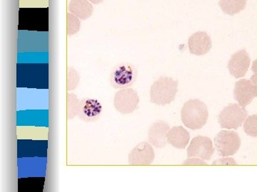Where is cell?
Instances as JSON below:
<instances>
[{"instance_id": "1", "label": "cell", "mask_w": 257, "mask_h": 192, "mask_svg": "<svg viewBox=\"0 0 257 192\" xmlns=\"http://www.w3.org/2000/svg\"><path fill=\"white\" fill-rule=\"evenodd\" d=\"M182 122L189 129L199 130L204 127L209 118L207 106L198 99H191L184 104L181 111Z\"/></svg>"}, {"instance_id": "2", "label": "cell", "mask_w": 257, "mask_h": 192, "mask_svg": "<svg viewBox=\"0 0 257 192\" xmlns=\"http://www.w3.org/2000/svg\"><path fill=\"white\" fill-rule=\"evenodd\" d=\"M178 90V82L170 77L161 76L150 88V100L158 106L169 105L175 100Z\"/></svg>"}, {"instance_id": "3", "label": "cell", "mask_w": 257, "mask_h": 192, "mask_svg": "<svg viewBox=\"0 0 257 192\" xmlns=\"http://www.w3.org/2000/svg\"><path fill=\"white\" fill-rule=\"evenodd\" d=\"M247 116V111L239 104H230L221 111L218 120L221 128L236 130L242 126Z\"/></svg>"}, {"instance_id": "4", "label": "cell", "mask_w": 257, "mask_h": 192, "mask_svg": "<svg viewBox=\"0 0 257 192\" xmlns=\"http://www.w3.org/2000/svg\"><path fill=\"white\" fill-rule=\"evenodd\" d=\"M214 144L219 156L226 158L237 152L241 146V139L235 131L223 130L216 134Z\"/></svg>"}, {"instance_id": "5", "label": "cell", "mask_w": 257, "mask_h": 192, "mask_svg": "<svg viewBox=\"0 0 257 192\" xmlns=\"http://www.w3.org/2000/svg\"><path fill=\"white\" fill-rule=\"evenodd\" d=\"M140 97L138 92L133 88L120 89L114 98L115 109L121 114H130L138 108Z\"/></svg>"}, {"instance_id": "6", "label": "cell", "mask_w": 257, "mask_h": 192, "mask_svg": "<svg viewBox=\"0 0 257 192\" xmlns=\"http://www.w3.org/2000/svg\"><path fill=\"white\" fill-rule=\"evenodd\" d=\"M214 152L212 141L205 136L193 138L187 151L188 158H196L204 160H210Z\"/></svg>"}, {"instance_id": "7", "label": "cell", "mask_w": 257, "mask_h": 192, "mask_svg": "<svg viewBox=\"0 0 257 192\" xmlns=\"http://www.w3.org/2000/svg\"><path fill=\"white\" fill-rule=\"evenodd\" d=\"M155 158V150L151 144L143 142L138 144L130 152L128 156V162L130 165L147 166L152 164Z\"/></svg>"}, {"instance_id": "8", "label": "cell", "mask_w": 257, "mask_h": 192, "mask_svg": "<svg viewBox=\"0 0 257 192\" xmlns=\"http://www.w3.org/2000/svg\"><path fill=\"white\" fill-rule=\"evenodd\" d=\"M257 96L256 84L251 80L241 79L235 84L234 99L245 108Z\"/></svg>"}, {"instance_id": "9", "label": "cell", "mask_w": 257, "mask_h": 192, "mask_svg": "<svg viewBox=\"0 0 257 192\" xmlns=\"http://www.w3.org/2000/svg\"><path fill=\"white\" fill-rule=\"evenodd\" d=\"M250 63L249 55L246 50H241L231 56L227 64L228 70L235 78H240L247 73Z\"/></svg>"}, {"instance_id": "10", "label": "cell", "mask_w": 257, "mask_h": 192, "mask_svg": "<svg viewBox=\"0 0 257 192\" xmlns=\"http://www.w3.org/2000/svg\"><path fill=\"white\" fill-rule=\"evenodd\" d=\"M103 107L97 99L84 98L79 104V118L84 122H95L101 117Z\"/></svg>"}, {"instance_id": "11", "label": "cell", "mask_w": 257, "mask_h": 192, "mask_svg": "<svg viewBox=\"0 0 257 192\" xmlns=\"http://www.w3.org/2000/svg\"><path fill=\"white\" fill-rule=\"evenodd\" d=\"M135 80V72L133 67L128 64H121L118 66L113 72L111 84L114 88H126L133 84Z\"/></svg>"}, {"instance_id": "12", "label": "cell", "mask_w": 257, "mask_h": 192, "mask_svg": "<svg viewBox=\"0 0 257 192\" xmlns=\"http://www.w3.org/2000/svg\"><path fill=\"white\" fill-rule=\"evenodd\" d=\"M190 53L195 56L207 54L212 46L211 37L205 32H197L193 34L188 40Z\"/></svg>"}, {"instance_id": "13", "label": "cell", "mask_w": 257, "mask_h": 192, "mask_svg": "<svg viewBox=\"0 0 257 192\" xmlns=\"http://www.w3.org/2000/svg\"><path fill=\"white\" fill-rule=\"evenodd\" d=\"M170 128L164 120L154 122L148 130V140L150 144L156 148H163L167 144V134Z\"/></svg>"}, {"instance_id": "14", "label": "cell", "mask_w": 257, "mask_h": 192, "mask_svg": "<svg viewBox=\"0 0 257 192\" xmlns=\"http://www.w3.org/2000/svg\"><path fill=\"white\" fill-rule=\"evenodd\" d=\"M190 139L188 131L182 126H175L171 128L167 134V142L177 149H184Z\"/></svg>"}, {"instance_id": "15", "label": "cell", "mask_w": 257, "mask_h": 192, "mask_svg": "<svg viewBox=\"0 0 257 192\" xmlns=\"http://www.w3.org/2000/svg\"><path fill=\"white\" fill-rule=\"evenodd\" d=\"M69 12L81 20L90 18L94 12L92 4L88 0H71L68 6Z\"/></svg>"}, {"instance_id": "16", "label": "cell", "mask_w": 257, "mask_h": 192, "mask_svg": "<svg viewBox=\"0 0 257 192\" xmlns=\"http://www.w3.org/2000/svg\"><path fill=\"white\" fill-rule=\"evenodd\" d=\"M247 0H219V6L224 14L234 16L246 8Z\"/></svg>"}, {"instance_id": "17", "label": "cell", "mask_w": 257, "mask_h": 192, "mask_svg": "<svg viewBox=\"0 0 257 192\" xmlns=\"http://www.w3.org/2000/svg\"><path fill=\"white\" fill-rule=\"evenodd\" d=\"M67 119H73L76 116H78L79 111V104L80 100H79L77 96L72 92H67Z\"/></svg>"}, {"instance_id": "18", "label": "cell", "mask_w": 257, "mask_h": 192, "mask_svg": "<svg viewBox=\"0 0 257 192\" xmlns=\"http://www.w3.org/2000/svg\"><path fill=\"white\" fill-rule=\"evenodd\" d=\"M80 18L76 16L72 13L68 12L67 15V34H76L80 30Z\"/></svg>"}, {"instance_id": "19", "label": "cell", "mask_w": 257, "mask_h": 192, "mask_svg": "<svg viewBox=\"0 0 257 192\" xmlns=\"http://www.w3.org/2000/svg\"><path fill=\"white\" fill-rule=\"evenodd\" d=\"M243 130L245 133L251 137H257V114L248 116L244 120Z\"/></svg>"}, {"instance_id": "20", "label": "cell", "mask_w": 257, "mask_h": 192, "mask_svg": "<svg viewBox=\"0 0 257 192\" xmlns=\"http://www.w3.org/2000/svg\"><path fill=\"white\" fill-rule=\"evenodd\" d=\"M80 80L78 72L72 68H67V90L71 92L77 88Z\"/></svg>"}, {"instance_id": "21", "label": "cell", "mask_w": 257, "mask_h": 192, "mask_svg": "<svg viewBox=\"0 0 257 192\" xmlns=\"http://www.w3.org/2000/svg\"><path fill=\"white\" fill-rule=\"evenodd\" d=\"M184 165H208L204 160L199 158H191L183 162Z\"/></svg>"}, {"instance_id": "22", "label": "cell", "mask_w": 257, "mask_h": 192, "mask_svg": "<svg viewBox=\"0 0 257 192\" xmlns=\"http://www.w3.org/2000/svg\"><path fill=\"white\" fill-rule=\"evenodd\" d=\"M213 164L237 165V163L232 158H224V159H219L218 161L214 162Z\"/></svg>"}, {"instance_id": "23", "label": "cell", "mask_w": 257, "mask_h": 192, "mask_svg": "<svg viewBox=\"0 0 257 192\" xmlns=\"http://www.w3.org/2000/svg\"><path fill=\"white\" fill-rule=\"evenodd\" d=\"M88 1L90 2L92 4H100V3L103 2L104 0H88Z\"/></svg>"}]
</instances>
